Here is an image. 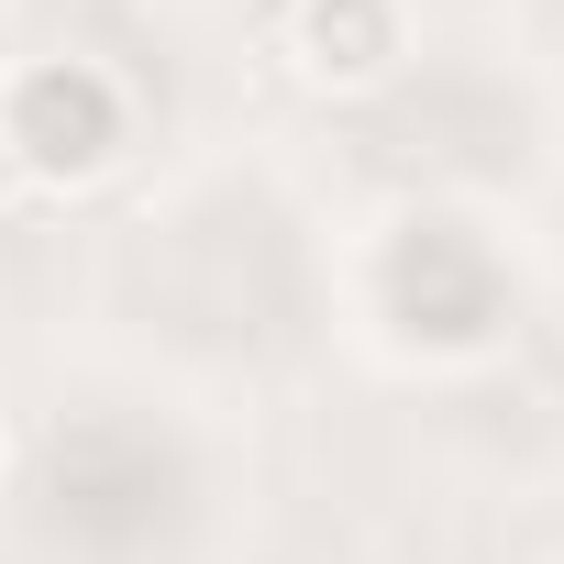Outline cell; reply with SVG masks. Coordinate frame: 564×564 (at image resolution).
<instances>
[{
	"label": "cell",
	"mask_w": 564,
	"mask_h": 564,
	"mask_svg": "<svg viewBox=\"0 0 564 564\" xmlns=\"http://www.w3.org/2000/svg\"><path fill=\"white\" fill-rule=\"evenodd\" d=\"M0 133H12V155L45 177V188H78L122 155L133 111H122V78L89 67V56H45L12 78V100H0Z\"/></svg>",
	"instance_id": "cell-1"
},
{
	"label": "cell",
	"mask_w": 564,
	"mask_h": 564,
	"mask_svg": "<svg viewBox=\"0 0 564 564\" xmlns=\"http://www.w3.org/2000/svg\"><path fill=\"white\" fill-rule=\"evenodd\" d=\"M300 56H311V78H344V89L388 78L399 0H300Z\"/></svg>",
	"instance_id": "cell-2"
}]
</instances>
